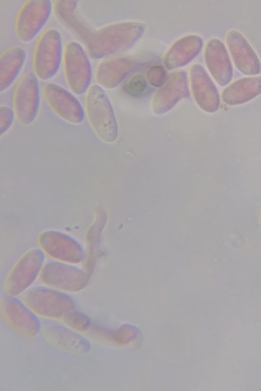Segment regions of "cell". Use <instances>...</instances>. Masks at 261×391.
<instances>
[{
	"instance_id": "cell-1",
	"label": "cell",
	"mask_w": 261,
	"mask_h": 391,
	"mask_svg": "<svg viewBox=\"0 0 261 391\" xmlns=\"http://www.w3.org/2000/svg\"><path fill=\"white\" fill-rule=\"evenodd\" d=\"M85 109L97 136L105 143L114 142L118 136L116 121L108 97L99 86L93 85L86 92Z\"/></svg>"
},
{
	"instance_id": "cell-2",
	"label": "cell",
	"mask_w": 261,
	"mask_h": 391,
	"mask_svg": "<svg viewBox=\"0 0 261 391\" xmlns=\"http://www.w3.org/2000/svg\"><path fill=\"white\" fill-rule=\"evenodd\" d=\"M62 60V41L59 32L54 29L44 31L39 38L32 56L35 75L46 80L58 72Z\"/></svg>"
},
{
	"instance_id": "cell-3",
	"label": "cell",
	"mask_w": 261,
	"mask_h": 391,
	"mask_svg": "<svg viewBox=\"0 0 261 391\" xmlns=\"http://www.w3.org/2000/svg\"><path fill=\"white\" fill-rule=\"evenodd\" d=\"M63 70L67 84L71 91L81 95L87 92L92 78L88 57L78 43L68 42L63 53Z\"/></svg>"
},
{
	"instance_id": "cell-4",
	"label": "cell",
	"mask_w": 261,
	"mask_h": 391,
	"mask_svg": "<svg viewBox=\"0 0 261 391\" xmlns=\"http://www.w3.org/2000/svg\"><path fill=\"white\" fill-rule=\"evenodd\" d=\"M51 2L48 0H29L19 8L16 16L14 30L19 40L31 41L48 19L51 12Z\"/></svg>"
},
{
	"instance_id": "cell-5",
	"label": "cell",
	"mask_w": 261,
	"mask_h": 391,
	"mask_svg": "<svg viewBox=\"0 0 261 391\" xmlns=\"http://www.w3.org/2000/svg\"><path fill=\"white\" fill-rule=\"evenodd\" d=\"M12 101L18 122L25 125L31 124L37 115L40 103L39 86L35 74L26 72L22 74L15 88Z\"/></svg>"
},
{
	"instance_id": "cell-6",
	"label": "cell",
	"mask_w": 261,
	"mask_h": 391,
	"mask_svg": "<svg viewBox=\"0 0 261 391\" xmlns=\"http://www.w3.org/2000/svg\"><path fill=\"white\" fill-rule=\"evenodd\" d=\"M44 99L51 109L66 122L77 124L84 118V111L76 97L63 87L45 83L41 89Z\"/></svg>"
},
{
	"instance_id": "cell-7",
	"label": "cell",
	"mask_w": 261,
	"mask_h": 391,
	"mask_svg": "<svg viewBox=\"0 0 261 391\" xmlns=\"http://www.w3.org/2000/svg\"><path fill=\"white\" fill-rule=\"evenodd\" d=\"M226 44L233 63L244 74L255 75L261 71V64L257 55L241 33L235 30L228 32Z\"/></svg>"
},
{
	"instance_id": "cell-8",
	"label": "cell",
	"mask_w": 261,
	"mask_h": 391,
	"mask_svg": "<svg viewBox=\"0 0 261 391\" xmlns=\"http://www.w3.org/2000/svg\"><path fill=\"white\" fill-rule=\"evenodd\" d=\"M40 242L54 257L71 262H77L82 259V251L77 243L62 234L55 232L44 233L40 237Z\"/></svg>"
},
{
	"instance_id": "cell-9",
	"label": "cell",
	"mask_w": 261,
	"mask_h": 391,
	"mask_svg": "<svg viewBox=\"0 0 261 391\" xmlns=\"http://www.w3.org/2000/svg\"><path fill=\"white\" fill-rule=\"evenodd\" d=\"M206 60L209 69L219 85L224 86L231 80L233 70L225 46L218 39L207 45Z\"/></svg>"
},
{
	"instance_id": "cell-10",
	"label": "cell",
	"mask_w": 261,
	"mask_h": 391,
	"mask_svg": "<svg viewBox=\"0 0 261 391\" xmlns=\"http://www.w3.org/2000/svg\"><path fill=\"white\" fill-rule=\"evenodd\" d=\"M43 256L39 250L28 253L15 266L8 279V287L21 291L33 281L42 262Z\"/></svg>"
},
{
	"instance_id": "cell-11",
	"label": "cell",
	"mask_w": 261,
	"mask_h": 391,
	"mask_svg": "<svg viewBox=\"0 0 261 391\" xmlns=\"http://www.w3.org/2000/svg\"><path fill=\"white\" fill-rule=\"evenodd\" d=\"M43 277L54 286L67 290H77L85 283V276L80 270L64 264L51 263L44 268Z\"/></svg>"
},
{
	"instance_id": "cell-12",
	"label": "cell",
	"mask_w": 261,
	"mask_h": 391,
	"mask_svg": "<svg viewBox=\"0 0 261 391\" xmlns=\"http://www.w3.org/2000/svg\"><path fill=\"white\" fill-rule=\"evenodd\" d=\"M261 94V76H250L236 80L223 91V101L230 105L245 103Z\"/></svg>"
},
{
	"instance_id": "cell-13",
	"label": "cell",
	"mask_w": 261,
	"mask_h": 391,
	"mask_svg": "<svg viewBox=\"0 0 261 391\" xmlns=\"http://www.w3.org/2000/svg\"><path fill=\"white\" fill-rule=\"evenodd\" d=\"M26 58L23 48L11 47L0 55V92L6 90L21 70Z\"/></svg>"
},
{
	"instance_id": "cell-14",
	"label": "cell",
	"mask_w": 261,
	"mask_h": 391,
	"mask_svg": "<svg viewBox=\"0 0 261 391\" xmlns=\"http://www.w3.org/2000/svg\"><path fill=\"white\" fill-rule=\"evenodd\" d=\"M148 89V84L146 79L140 74L134 75L129 77L123 87L124 92L134 97H140L144 96L147 92Z\"/></svg>"
},
{
	"instance_id": "cell-15",
	"label": "cell",
	"mask_w": 261,
	"mask_h": 391,
	"mask_svg": "<svg viewBox=\"0 0 261 391\" xmlns=\"http://www.w3.org/2000/svg\"><path fill=\"white\" fill-rule=\"evenodd\" d=\"M65 321L69 326L80 330L87 329L90 325L89 319L86 316L77 313L68 315L65 317Z\"/></svg>"
},
{
	"instance_id": "cell-16",
	"label": "cell",
	"mask_w": 261,
	"mask_h": 391,
	"mask_svg": "<svg viewBox=\"0 0 261 391\" xmlns=\"http://www.w3.org/2000/svg\"><path fill=\"white\" fill-rule=\"evenodd\" d=\"M15 114L13 110L3 105L0 107V130L1 135L5 133L11 126Z\"/></svg>"
}]
</instances>
